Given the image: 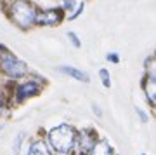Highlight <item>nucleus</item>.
Instances as JSON below:
<instances>
[{
	"instance_id": "a211bd4d",
	"label": "nucleus",
	"mask_w": 156,
	"mask_h": 155,
	"mask_svg": "<svg viewBox=\"0 0 156 155\" xmlns=\"http://www.w3.org/2000/svg\"><path fill=\"white\" fill-rule=\"evenodd\" d=\"M135 113H137V117H139V120L142 122V124H147V122H149V113H147L144 108H139V106H137V108H135Z\"/></svg>"
},
{
	"instance_id": "1a4fd4ad",
	"label": "nucleus",
	"mask_w": 156,
	"mask_h": 155,
	"mask_svg": "<svg viewBox=\"0 0 156 155\" xmlns=\"http://www.w3.org/2000/svg\"><path fill=\"white\" fill-rule=\"evenodd\" d=\"M140 89L144 93V98L147 101V105L156 110V80L153 78H147V77H142L140 80Z\"/></svg>"
},
{
	"instance_id": "2eb2a0df",
	"label": "nucleus",
	"mask_w": 156,
	"mask_h": 155,
	"mask_svg": "<svg viewBox=\"0 0 156 155\" xmlns=\"http://www.w3.org/2000/svg\"><path fill=\"white\" fill-rule=\"evenodd\" d=\"M97 75H99V80H101V84H102L104 87H106V89L111 87V72H109V70H108L106 66L99 68Z\"/></svg>"
},
{
	"instance_id": "9b49d317",
	"label": "nucleus",
	"mask_w": 156,
	"mask_h": 155,
	"mask_svg": "<svg viewBox=\"0 0 156 155\" xmlns=\"http://www.w3.org/2000/svg\"><path fill=\"white\" fill-rule=\"evenodd\" d=\"M144 77L156 80V52L149 54L144 59Z\"/></svg>"
},
{
	"instance_id": "412c9836",
	"label": "nucleus",
	"mask_w": 156,
	"mask_h": 155,
	"mask_svg": "<svg viewBox=\"0 0 156 155\" xmlns=\"http://www.w3.org/2000/svg\"><path fill=\"white\" fill-rule=\"evenodd\" d=\"M7 49V45L4 44V42H2V40H0V52H2V51H5Z\"/></svg>"
},
{
	"instance_id": "39448f33",
	"label": "nucleus",
	"mask_w": 156,
	"mask_h": 155,
	"mask_svg": "<svg viewBox=\"0 0 156 155\" xmlns=\"http://www.w3.org/2000/svg\"><path fill=\"white\" fill-rule=\"evenodd\" d=\"M64 23H66V11L59 4L50 7H40L37 28H57Z\"/></svg>"
},
{
	"instance_id": "ddd939ff",
	"label": "nucleus",
	"mask_w": 156,
	"mask_h": 155,
	"mask_svg": "<svg viewBox=\"0 0 156 155\" xmlns=\"http://www.w3.org/2000/svg\"><path fill=\"white\" fill-rule=\"evenodd\" d=\"M11 100L7 94V85H0V119L5 115V112L11 108Z\"/></svg>"
},
{
	"instance_id": "4be33fe9",
	"label": "nucleus",
	"mask_w": 156,
	"mask_h": 155,
	"mask_svg": "<svg viewBox=\"0 0 156 155\" xmlns=\"http://www.w3.org/2000/svg\"><path fill=\"white\" fill-rule=\"evenodd\" d=\"M2 129H4V124H2V122H0V131H2Z\"/></svg>"
},
{
	"instance_id": "b1692460",
	"label": "nucleus",
	"mask_w": 156,
	"mask_h": 155,
	"mask_svg": "<svg viewBox=\"0 0 156 155\" xmlns=\"http://www.w3.org/2000/svg\"><path fill=\"white\" fill-rule=\"evenodd\" d=\"M0 2H4V0H0Z\"/></svg>"
},
{
	"instance_id": "6e6552de",
	"label": "nucleus",
	"mask_w": 156,
	"mask_h": 155,
	"mask_svg": "<svg viewBox=\"0 0 156 155\" xmlns=\"http://www.w3.org/2000/svg\"><path fill=\"white\" fill-rule=\"evenodd\" d=\"M57 72L66 75V77L76 80V82H83V84H90V75L83 70H80L78 66H71V65H59Z\"/></svg>"
},
{
	"instance_id": "dca6fc26",
	"label": "nucleus",
	"mask_w": 156,
	"mask_h": 155,
	"mask_svg": "<svg viewBox=\"0 0 156 155\" xmlns=\"http://www.w3.org/2000/svg\"><path fill=\"white\" fill-rule=\"evenodd\" d=\"M66 39L69 40V44L75 47V49H82V39H80V35L76 33V32H73V30H69V32H66Z\"/></svg>"
},
{
	"instance_id": "f257e3e1",
	"label": "nucleus",
	"mask_w": 156,
	"mask_h": 155,
	"mask_svg": "<svg viewBox=\"0 0 156 155\" xmlns=\"http://www.w3.org/2000/svg\"><path fill=\"white\" fill-rule=\"evenodd\" d=\"M2 12L14 28L21 32H31L37 28L40 6L33 0H4L0 2Z\"/></svg>"
},
{
	"instance_id": "5701e85b",
	"label": "nucleus",
	"mask_w": 156,
	"mask_h": 155,
	"mask_svg": "<svg viewBox=\"0 0 156 155\" xmlns=\"http://www.w3.org/2000/svg\"><path fill=\"white\" fill-rule=\"evenodd\" d=\"M140 155H146V153H140Z\"/></svg>"
},
{
	"instance_id": "aec40b11",
	"label": "nucleus",
	"mask_w": 156,
	"mask_h": 155,
	"mask_svg": "<svg viewBox=\"0 0 156 155\" xmlns=\"http://www.w3.org/2000/svg\"><path fill=\"white\" fill-rule=\"evenodd\" d=\"M92 113H94L95 117H102V110H101V106L97 105V103H92Z\"/></svg>"
},
{
	"instance_id": "f8f14e48",
	"label": "nucleus",
	"mask_w": 156,
	"mask_h": 155,
	"mask_svg": "<svg viewBox=\"0 0 156 155\" xmlns=\"http://www.w3.org/2000/svg\"><path fill=\"white\" fill-rule=\"evenodd\" d=\"M85 9H87V0H80L76 6L73 7L71 11L66 14V21H78L80 17L83 16V12H85Z\"/></svg>"
},
{
	"instance_id": "0eeeda50",
	"label": "nucleus",
	"mask_w": 156,
	"mask_h": 155,
	"mask_svg": "<svg viewBox=\"0 0 156 155\" xmlns=\"http://www.w3.org/2000/svg\"><path fill=\"white\" fill-rule=\"evenodd\" d=\"M26 155H56L50 150L49 143L45 141V138H31L28 141V148H26Z\"/></svg>"
},
{
	"instance_id": "9d476101",
	"label": "nucleus",
	"mask_w": 156,
	"mask_h": 155,
	"mask_svg": "<svg viewBox=\"0 0 156 155\" xmlns=\"http://www.w3.org/2000/svg\"><path fill=\"white\" fill-rule=\"evenodd\" d=\"M89 155H115V146L106 138H99L94 148L89 152Z\"/></svg>"
},
{
	"instance_id": "6ab92c4d",
	"label": "nucleus",
	"mask_w": 156,
	"mask_h": 155,
	"mask_svg": "<svg viewBox=\"0 0 156 155\" xmlns=\"http://www.w3.org/2000/svg\"><path fill=\"white\" fill-rule=\"evenodd\" d=\"M106 61L108 63H111V65H120V61H122V58H120V54L118 52H108L106 54Z\"/></svg>"
},
{
	"instance_id": "4468645a",
	"label": "nucleus",
	"mask_w": 156,
	"mask_h": 155,
	"mask_svg": "<svg viewBox=\"0 0 156 155\" xmlns=\"http://www.w3.org/2000/svg\"><path fill=\"white\" fill-rule=\"evenodd\" d=\"M24 143H26V133L24 131H19L14 136V141H12V155H21Z\"/></svg>"
},
{
	"instance_id": "423d86ee",
	"label": "nucleus",
	"mask_w": 156,
	"mask_h": 155,
	"mask_svg": "<svg viewBox=\"0 0 156 155\" xmlns=\"http://www.w3.org/2000/svg\"><path fill=\"white\" fill-rule=\"evenodd\" d=\"M99 134L92 127H83L78 131L76 136V148H75V155H89V152L94 148V145L97 143Z\"/></svg>"
},
{
	"instance_id": "f03ea898",
	"label": "nucleus",
	"mask_w": 156,
	"mask_h": 155,
	"mask_svg": "<svg viewBox=\"0 0 156 155\" xmlns=\"http://www.w3.org/2000/svg\"><path fill=\"white\" fill-rule=\"evenodd\" d=\"M78 129L68 122H61L45 133V141L56 155H75Z\"/></svg>"
},
{
	"instance_id": "393cba45",
	"label": "nucleus",
	"mask_w": 156,
	"mask_h": 155,
	"mask_svg": "<svg viewBox=\"0 0 156 155\" xmlns=\"http://www.w3.org/2000/svg\"><path fill=\"white\" fill-rule=\"evenodd\" d=\"M115 155H116V153H115Z\"/></svg>"
},
{
	"instance_id": "f3484780",
	"label": "nucleus",
	"mask_w": 156,
	"mask_h": 155,
	"mask_svg": "<svg viewBox=\"0 0 156 155\" xmlns=\"http://www.w3.org/2000/svg\"><path fill=\"white\" fill-rule=\"evenodd\" d=\"M78 2H80V0H59V6H61L62 9L66 11V14H68V12L71 11L73 7L76 6Z\"/></svg>"
},
{
	"instance_id": "7ed1b4c3",
	"label": "nucleus",
	"mask_w": 156,
	"mask_h": 155,
	"mask_svg": "<svg viewBox=\"0 0 156 155\" xmlns=\"http://www.w3.org/2000/svg\"><path fill=\"white\" fill-rule=\"evenodd\" d=\"M45 84L35 80L33 77H24L21 80H16V82L7 84V94H9V100H11V105H24L26 101L33 100L37 96H40L44 93Z\"/></svg>"
},
{
	"instance_id": "20e7f679",
	"label": "nucleus",
	"mask_w": 156,
	"mask_h": 155,
	"mask_svg": "<svg viewBox=\"0 0 156 155\" xmlns=\"http://www.w3.org/2000/svg\"><path fill=\"white\" fill-rule=\"evenodd\" d=\"M31 68L24 59H21L16 52H12L9 47L0 52V77L5 78L7 84L21 80L28 77Z\"/></svg>"
}]
</instances>
